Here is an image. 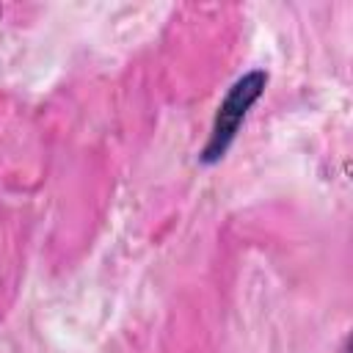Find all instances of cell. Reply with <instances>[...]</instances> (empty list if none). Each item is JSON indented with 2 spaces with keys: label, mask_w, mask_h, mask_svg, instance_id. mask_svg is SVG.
Listing matches in <instances>:
<instances>
[{
  "label": "cell",
  "mask_w": 353,
  "mask_h": 353,
  "mask_svg": "<svg viewBox=\"0 0 353 353\" xmlns=\"http://www.w3.org/2000/svg\"><path fill=\"white\" fill-rule=\"evenodd\" d=\"M268 85V74L262 69H254L248 74H243L240 80H234V85L226 91L223 102L218 105V113L212 119V130H210V141L201 149V160L204 163H218L226 149L232 146L240 124L245 121L248 110L256 105V99L262 97Z\"/></svg>",
  "instance_id": "1"
}]
</instances>
